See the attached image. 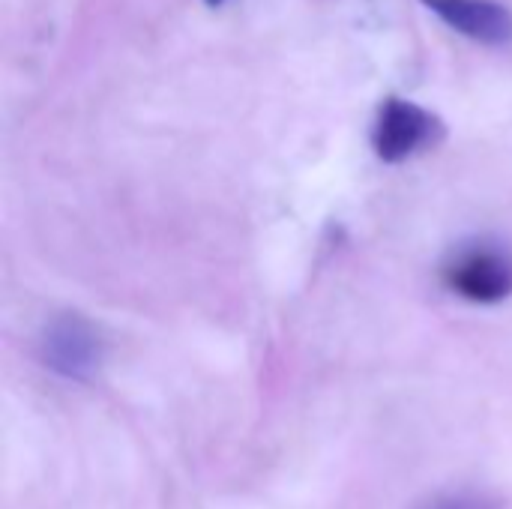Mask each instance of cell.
I'll list each match as a JSON object with an SVG mask.
<instances>
[{"label": "cell", "mask_w": 512, "mask_h": 509, "mask_svg": "<svg viewBox=\"0 0 512 509\" xmlns=\"http://www.w3.org/2000/svg\"><path fill=\"white\" fill-rule=\"evenodd\" d=\"M444 285L462 300L495 306L512 297V252L495 240L465 243L447 258Z\"/></svg>", "instance_id": "cell-1"}, {"label": "cell", "mask_w": 512, "mask_h": 509, "mask_svg": "<svg viewBox=\"0 0 512 509\" xmlns=\"http://www.w3.org/2000/svg\"><path fill=\"white\" fill-rule=\"evenodd\" d=\"M447 135L444 120L411 102V99H399L390 96L381 102L378 114H375V126H372V150L381 162L387 165H399L408 162L426 150H432L435 144H441Z\"/></svg>", "instance_id": "cell-2"}, {"label": "cell", "mask_w": 512, "mask_h": 509, "mask_svg": "<svg viewBox=\"0 0 512 509\" xmlns=\"http://www.w3.org/2000/svg\"><path fill=\"white\" fill-rule=\"evenodd\" d=\"M39 357L54 375L66 381H90L105 360V342L87 318L57 315L42 330Z\"/></svg>", "instance_id": "cell-3"}, {"label": "cell", "mask_w": 512, "mask_h": 509, "mask_svg": "<svg viewBox=\"0 0 512 509\" xmlns=\"http://www.w3.org/2000/svg\"><path fill=\"white\" fill-rule=\"evenodd\" d=\"M450 30L480 45H510L512 9L498 0H420Z\"/></svg>", "instance_id": "cell-4"}, {"label": "cell", "mask_w": 512, "mask_h": 509, "mask_svg": "<svg viewBox=\"0 0 512 509\" xmlns=\"http://www.w3.org/2000/svg\"><path fill=\"white\" fill-rule=\"evenodd\" d=\"M423 509H501V504L483 492H453V495L435 498L429 507Z\"/></svg>", "instance_id": "cell-5"}, {"label": "cell", "mask_w": 512, "mask_h": 509, "mask_svg": "<svg viewBox=\"0 0 512 509\" xmlns=\"http://www.w3.org/2000/svg\"><path fill=\"white\" fill-rule=\"evenodd\" d=\"M204 3H207V6H222L225 0H204Z\"/></svg>", "instance_id": "cell-6"}]
</instances>
